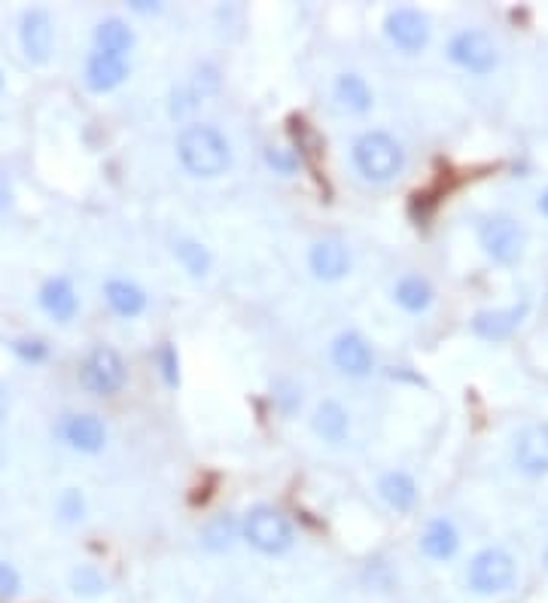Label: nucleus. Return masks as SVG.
I'll list each match as a JSON object with an SVG mask.
<instances>
[{"instance_id":"6","label":"nucleus","mask_w":548,"mask_h":603,"mask_svg":"<svg viewBox=\"0 0 548 603\" xmlns=\"http://www.w3.org/2000/svg\"><path fill=\"white\" fill-rule=\"evenodd\" d=\"M478 241H482L485 253L500 265H515L524 253V229L518 226V220L503 214L482 220V226H478Z\"/></svg>"},{"instance_id":"16","label":"nucleus","mask_w":548,"mask_h":603,"mask_svg":"<svg viewBox=\"0 0 548 603\" xmlns=\"http://www.w3.org/2000/svg\"><path fill=\"white\" fill-rule=\"evenodd\" d=\"M460 549V533L448 518H433L421 533V552L430 561H451Z\"/></svg>"},{"instance_id":"15","label":"nucleus","mask_w":548,"mask_h":603,"mask_svg":"<svg viewBox=\"0 0 548 603\" xmlns=\"http://www.w3.org/2000/svg\"><path fill=\"white\" fill-rule=\"evenodd\" d=\"M40 305L49 317H55L58 323H67L80 311V296L67 278H52L40 290Z\"/></svg>"},{"instance_id":"21","label":"nucleus","mask_w":548,"mask_h":603,"mask_svg":"<svg viewBox=\"0 0 548 603\" xmlns=\"http://www.w3.org/2000/svg\"><path fill=\"white\" fill-rule=\"evenodd\" d=\"M104 299L119 317H137L147 308V293L131 281H110L104 287Z\"/></svg>"},{"instance_id":"35","label":"nucleus","mask_w":548,"mask_h":603,"mask_svg":"<svg viewBox=\"0 0 548 603\" xmlns=\"http://www.w3.org/2000/svg\"><path fill=\"white\" fill-rule=\"evenodd\" d=\"M539 211L548 217V189H545V192H542V198H539Z\"/></svg>"},{"instance_id":"12","label":"nucleus","mask_w":548,"mask_h":603,"mask_svg":"<svg viewBox=\"0 0 548 603\" xmlns=\"http://www.w3.org/2000/svg\"><path fill=\"white\" fill-rule=\"evenodd\" d=\"M19 37H22V49L28 55V61H49V52H52V40H55V31H52V16L46 10H28L22 16V28H19Z\"/></svg>"},{"instance_id":"13","label":"nucleus","mask_w":548,"mask_h":603,"mask_svg":"<svg viewBox=\"0 0 548 603\" xmlns=\"http://www.w3.org/2000/svg\"><path fill=\"white\" fill-rule=\"evenodd\" d=\"M308 265H311L314 278H320V281H341L351 272V253L341 241L326 238V241H317L311 247Z\"/></svg>"},{"instance_id":"18","label":"nucleus","mask_w":548,"mask_h":603,"mask_svg":"<svg viewBox=\"0 0 548 603\" xmlns=\"http://www.w3.org/2000/svg\"><path fill=\"white\" fill-rule=\"evenodd\" d=\"M314 433L329 442V445H341L351 433V415L345 412V406L335 399H326L314 412Z\"/></svg>"},{"instance_id":"14","label":"nucleus","mask_w":548,"mask_h":603,"mask_svg":"<svg viewBox=\"0 0 548 603\" xmlns=\"http://www.w3.org/2000/svg\"><path fill=\"white\" fill-rule=\"evenodd\" d=\"M128 80V61L110 52H92L86 61V86L92 92H113Z\"/></svg>"},{"instance_id":"33","label":"nucleus","mask_w":548,"mask_h":603,"mask_svg":"<svg viewBox=\"0 0 548 603\" xmlns=\"http://www.w3.org/2000/svg\"><path fill=\"white\" fill-rule=\"evenodd\" d=\"M131 10H137V13H159V7H150V4H144V0H141V4H131Z\"/></svg>"},{"instance_id":"34","label":"nucleus","mask_w":548,"mask_h":603,"mask_svg":"<svg viewBox=\"0 0 548 603\" xmlns=\"http://www.w3.org/2000/svg\"><path fill=\"white\" fill-rule=\"evenodd\" d=\"M7 409H10V396H7L4 390H0V418L7 415Z\"/></svg>"},{"instance_id":"5","label":"nucleus","mask_w":548,"mask_h":603,"mask_svg":"<svg viewBox=\"0 0 548 603\" xmlns=\"http://www.w3.org/2000/svg\"><path fill=\"white\" fill-rule=\"evenodd\" d=\"M77 378H80V384H83L86 393H92V396H113V393H119V390L125 387V381H128V366H125V360L119 357L116 348H110V345H95V348L83 357Z\"/></svg>"},{"instance_id":"28","label":"nucleus","mask_w":548,"mask_h":603,"mask_svg":"<svg viewBox=\"0 0 548 603\" xmlns=\"http://www.w3.org/2000/svg\"><path fill=\"white\" fill-rule=\"evenodd\" d=\"M58 509H61V515L64 518H71V521H77V518H83V497H80V491H64V497L58 500Z\"/></svg>"},{"instance_id":"17","label":"nucleus","mask_w":548,"mask_h":603,"mask_svg":"<svg viewBox=\"0 0 548 603\" xmlns=\"http://www.w3.org/2000/svg\"><path fill=\"white\" fill-rule=\"evenodd\" d=\"M527 314V305H512V308H503V311H482L475 320H472V332L482 335L488 342H500V339H509V335L518 329V323L524 320Z\"/></svg>"},{"instance_id":"22","label":"nucleus","mask_w":548,"mask_h":603,"mask_svg":"<svg viewBox=\"0 0 548 603\" xmlns=\"http://www.w3.org/2000/svg\"><path fill=\"white\" fill-rule=\"evenodd\" d=\"M378 494L384 497V503L396 512H408L418 503V485L408 473H387L378 482Z\"/></svg>"},{"instance_id":"27","label":"nucleus","mask_w":548,"mask_h":603,"mask_svg":"<svg viewBox=\"0 0 548 603\" xmlns=\"http://www.w3.org/2000/svg\"><path fill=\"white\" fill-rule=\"evenodd\" d=\"M22 594V576L16 573L13 564H4L0 561V597L4 600H13Z\"/></svg>"},{"instance_id":"29","label":"nucleus","mask_w":548,"mask_h":603,"mask_svg":"<svg viewBox=\"0 0 548 603\" xmlns=\"http://www.w3.org/2000/svg\"><path fill=\"white\" fill-rule=\"evenodd\" d=\"M159 363H162V372H165L168 384H177V351L171 345H165L159 351Z\"/></svg>"},{"instance_id":"19","label":"nucleus","mask_w":548,"mask_h":603,"mask_svg":"<svg viewBox=\"0 0 548 603\" xmlns=\"http://www.w3.org/2000/svg\"><path fill=\"white\" fill-rule=\"evenodd\" d=\"M335 101L345 110H351V113H369L372 104H375V95H372L369 83L360 74H338Z\"/></svg>"},{"instance_id":"9","label":"nucleus","mask_w":548,"mask_h":603,"mask_svg":"<svg viewBox=\"0 0 548 603\" xmlns=\"http://www.w3.org/2000/svg\"><path fill=\"white\" fill-rule=\"evenodd\" d=\"M332 366L348 378H366L375 369V354L360 332H341L329 348Z\"/></svg>"},{"instance_id":"25","label":"nucleus","mask_w":548,"mask_h":603,"mask_svg":"<svg viewBox=\"0 0 548 603\" xmlns=\"http://www.w3.org/2000/svg\"><path fill=\"white\" fill-rule=\"evenodd\" d=\"M174 256H177V262L186 268L192 278H204V275L211 272V253H208V247L198 244V241H189V238L177 241L174 244Z\"/></svg>"},{"instance_id":"23","label":"nucleus","mask_w":548,"mask_h":603,"mask_svg":"<svg viewBox=\"0 0 548 603\" xmlns=\"http://www.w3.org/2000/svg\"><path fill=\"white\" fill-rule=\"evenodd\" d=\"M95 46H98V52H110V55L125 58V52L134 46V31L122 19H104L95 28Z\"/></svg>"},{"instance_id":"32","label":"nucleus","mask_w":548,"mask_h":603,"mask_svg":"<svg viewBox=\"0 0 548 603\" xmlns=\"http://www.w3.org/2000/svg\"><path fill=\"white\" fill-rule=\"evenodd\" d=\"M10 201H13V186H10V180L4 174H0V211H4Z\"/></svg>"},{"instance_id":"31","label":"nucleus","mask_w":548,"mask_h":603,"mask_svg":"<svg viewBox=\"0 0 548 603\" xmlns=\"http://www.w3.org/2000/svg\"><path fill=\"white\" fill-rule=\"evenodd\" d=\"M16 351H19L25 360H43V357H46V345H43V342H19Z\"/></svg>"},{"instance_id":"10","label":"nucleus","mask_w":548,"mask_h":603,"mask_svg":"<svg viewBox=\"0 0 548 603\" xmlns=\"http://www.w3.org/2000/svg\"><path fill=\"white\" fill-rule=\"evenodd\" d=\"M512 457L524 476H545L548 473V424H527L524 430H518Z\"/></svg>"},{"instance_id":"36","label":"nucleus","mask_w":548,"mask_h":603,"mask_svg":"<svg viewBox=\"0 0 548 603\" xmlns=\"http://www.w3.org/2000/svg\"><path fill=\"white\" fill-rule=\"evenodd\" d=\"M0 89H4V74H0Z\"/></svg>"},{"instance_id":"24","label":"nucleus","mask_w":548,"mask_h":603,"mask_svg":"<svg viewBox=\"0 0 548 603\" xmlns=\"http://www.w3.org/2000/svg\"><path fill=\"white\" fill-rule=\"evenodd\" d=\"M241 536V524L232 515H217L204 524L201 530V546L208 552H226L235 546V540Z\"/></svg>"},{"instance_id":"11","label":"nucleus","mask_w":548,"mask_h":603,"mask_svg":"<svg viewBox=\"0 0 548 603\" xmlns=\"http://www.w3.org/2000/svg\"><path fill=\"white\" fill-rule=\"evenodd\" d=\"M58 436L83 454H98L107 445V424L98 415H64L58 421Z\"/></svg>"},{"instance_id":"30","label":"nucleus","mask_w":548,"mask_h":603,"mask_svg":"<svg viewBox=\"0 0 548 603\" xmlns=\"http://www.w3.org/2000/svg\"><path fill=\"white\" fill-rule=\"evenodd\" d=\"M268 162H271V168H278V171H284V174H290L293 165H296V159L287 156L284 150H268Z\"/></svg>"},{"instance_id":"4","label":"nucleus","mask_w":548,"mask_h":603,"mask_svg":"<svg viewBox=\"0 0 548 603\" xmlns=\"http://www.w3.org/2000/svg\"><path fill=\"white\" fill-rule=\"evenodd\" d=\"M515 579H518V564L509 552L503 549H485L478 552L472 561H469V570H466V585L482 594V597H494V594H506L515 588Z\"/></svg>"},{"instance_id":"2","label":"nucleus","mask_w":548,"mask_h":603,"mask_svg":"<svg viewBox=\"0 0 548 603\" xmlns=\"http://www.w3.org/2000/svg\"><path fill=\"white\" fill-rule=\"evenodd\" d=\"M354 168L372 183H390L405 168V153L387 131H366L354 144Z\"/></svg>"},{"instance_id":"3","label":"nucleus","mask_w":548,"mask_h":603,"mask_svg":"<svg viewBox=\"0 0 548 603\" xmlns=\"http://www.w3.org/2000/svg\"><path fill=\"white\" fill-rule=\"evenodd\" d=\"M241 536L262 555H284L293 549V524L274 506H253L244 515Z\"/></svg>"},{"instance_id":"20","label":"nucleus","mask_w":548,"mask_h":603,"mask_svg":"<svg viewBox=\"0 0 548 603\" xmlns=\"http://www.w3.org/2000/svg\"><path fill=\"white\" fill-rule=\"evenodd\" d=\"M433 296H436V293H433L430 281L421 278V275H405V278L396 284V290H393L396 305L405 308L408 314H424V311L433 305Z\"/></svg>"},{"instance_id":"7","label":"nucleus","mask_w":548,"mask_h":603,"mask_svg":"<svg viewBox=\"0 0 548 603\" xmlns=\"http://www.w3.org/2000/svg\"><path fill=\"white\" fill-rule=\"evenodd\" d=\"M448 58L463 67L469 74H491L497 67V43L485 34V31H475V28H466L460 34L451 37L448 43Z\"/></svg>"},{"instance_id":"8","label":"nucleus","mask_w":548,"mask_h":603,"mask_svg":"<svg viewBox=\"0 0 548 603\" xmlns=\"http://www.w3.org/2000/svg\"><path fill=\"white\" fill-rule=\"evenodd\" d=\"M384 31L390 37V43L408 55L421 52L430 43V22L421 10H411V7H399L393 13H387Z\"/></svg>"},{"instance_id":"26","label":"nucleus","mask_w":548,"mask_h":603,"mask_svg":"<svg viewBox=\"0 0 548 603\" xmlns=\"http://www.w3.org/2000/svg\"><path fill=\"white\" fill-rule=\"evenodd\" d=\"M74 591H80V594H101V591H107V582H104V576L98 570L83 567V570L74 573Z\"/></svg>"},{"instance_id":"37","label":"nucleus","mask_w":548,"mask_h":603,"mask_svg":"<svg viewBox=\"0 0 548 603\" xmlns=\"http://www.w3.org/2000/svg\"><path fill=\"white\" fill-rule=\"evenodd\" d=\"M545 564H548V552H545Z\"/></svg>"},{"instance_id":"1","label":"nucleus","mask_w":548,"mask_h":603,"mask_svg":"<svg viewBox=\"0 0 548 603\" xmlns=\"http://www.w3.org/2000/svg\"><path fill=\"white\" fill-rule=\"evenodd\" d=\"M177 159L192 177H220L232 165V147L214 125L192 122L177 134Z\"/></svg>"}]
</instances>
